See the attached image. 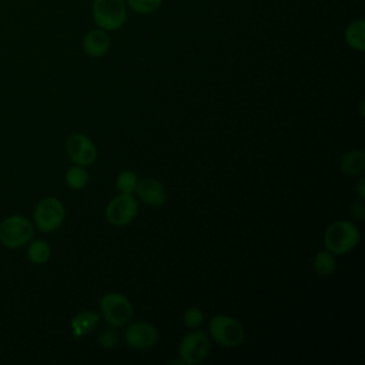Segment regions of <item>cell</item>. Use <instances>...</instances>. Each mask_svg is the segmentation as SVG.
<instances>
[{
	"mask_svg": "<svg viewBox=\"0 0 365 365\" xmlns=\"http://www.w3.org/2000/svg\"><path fill=\"white\" fill-rule=\"evenodd\" d=\"M339 170L346 175H361L365 170V153L352 150L339 158Z\"/></svg>",
	"mask_w": 365,
	"mask_h": 365,
	"instance_id": "obj_14",
	"label": "cell"
},
{
	"mask_svg": "<svg viewBox=\"0 0 365 365\" xmlns=\"http://www.w3.org/2000/svg\"><path fill=\"white\" fill-rule=\"evenodd\" d=\"M211 351V342L208 335L201 331V329H195L191 331L188 334H185L178 345V354L180 358L184 364L188 365H195V364H201Z\"/></svg>",
	"mask_w": 365,
	"mask_h": 365,
	"instance_id": "obj_7",
	"label": "cell"
},
{
	"mask_svg": "<svg viewBox=\"0 0 365 365\" xmlns=\"http://www.w3.org/2000/svg\"><path fill=\"white\" fill-rule=\"evenodd\" d=\"M100 318H101L100 314H97L94 311H81V312L76 314L70 321L73 336L81 338V336L87 335L90 331L96 329L100 324Z\"/></svg>",
	"mask_w": 365,
	"mask_h": 365,
	"instance_id": "obj_13",
	"label": "cell"
},
{
	"mask_svg": "<svg viewBox=\"0 0 365 365\" xmlns=\"http://www.w3.org/2000/svg\"><path fill=\"white\" fill-rule=\"evenodd\" d=\"M364 212H365V205H364V200L358 198L351 204V214L356 218V220H362L364 218Z\"/></svg>",
	"mask_w": 365,
	"mask_h": 365,
	"instance_id": "obj_23",
	"label": "cell"
},
{
	"mask_svg": "<svg viewBox=\"0 0 365 365\" xmlns=\"http://www.w3.org/2000/svg\"><path fill=\"white\" fill-rule=\"evenodd\" d=\"M33 220L41 232H54L66 220L64 204L56 197H46L36 204Z\"/></svg>",
	"mask_w": 365,
	"mask_h": 365,
	"instance_id": "obj_6",
	"label": "cell"
},
{
	"mask_svg": "<svg viewBox=\"0 0 365 365\" xmlns=\"http://www.w3.org/2000/svg\"><path fill=\"white\" fill-rule=\"evenodd\" d=\"M100 317L113 328L124 327L133 317V305L121 292H107L98 302Z\"/></svg>",
	"mask_w": 365,
	"mask_h": 365,
	"instance_id": "obj_5",
	"label": "cell"
},
{
	"mask_svg": "<svg viewBox=\"0 0 365 365\" xmlns=\"http://www.w3.org/2000/svg\"><path fill=\"white\" fill-rule=\"evenodd\" d=\"M356 192H358V198H365V177L361 174L358 181H356Z\"/></svg>",
	"mask_w": 365,
	"mask_h": 365,
	"instance_id": "obj_24",
	"label": "cell"
},
{
	"mask_svg": "<svg viewBox=\"0 0 365 365\" xmlns=\"http://www.w3.org/2000/svg\"><path fill=\"white\" fill-rule=\"evenodd\" d=\"M158 341L157 328L147 321H135L124 331V342L128 348L145 351L154 346Z\"/></svg>",
	"mask_w": 365,
	"mask_h": 365,
	"instance_id": "obj_10",
	"label": "cell"
},
{
	"mask_svg": "<svg viewBox=\"0 0 365 365\" xmlns=\"http://www.w3.org/2000/svg\"><path fill=\"white\" fill-rule=\"evenodd\" d=\"M138 214L137 200L133 194L120 192L108 201L104 210V217L113 227H124L134 221Z\"/></svg>",
	"mask_w": 365,
	"mask_h": 365,
	"instance_id": "obj_8",
	"label": "cell"
},
{
	"mask_svg": "<svg viewBox=\"0 0 365 365\" xmlns=\"http://www.w3.org/2000/svg\"><path fill=\"white\" fill-rule=\"evenodd\" d=\"M345 43L356 51L365 50V21L364 19H356L351 21L344 33Z\"/></svg>",
	"mask_w": 365,
	"mask_h": 365,
	"instance_id": "obj_15",
	"label": "cell"
},
{
	"mask_svg": "<svg viewBox=\"0 0 365 365\" xmlns=\"http://www.w3.org/2000/svg\"><path fill=\"white\" fill-rule=\"evenodd\" d=\"M118 342H120V336L113 327L103 329L98 334V345L104 349H113L118 345Z\"/></svg>",
	"mask_w": 365,
	"mask_h": 365,
	"instance_id": "obj_22",
	"label": "cell"
},
{
	"mask_svg": "<svg viewBox=\"0 0 365 365\" xmlns=\"http://www.w3.org/2000/svg\"><path fill=\"white\" fill-rule=\"evenodd\" d=\"M312 265H314V271L319 277H329L336 269V259L332 252H329L328 250H322L315 254Z\"/></svg>",
	"mask_w": 365,
	"mask_h": 365,
	"instance_id": "obj_17",
	"label": "cell"
},
{
	"mask_svg": "<svg viewBox=\"0 0 365 365\" xmlns=\"http://www.w3.org/2000/svg\"><path fill=\"white\" fill-rule=\"evenodd\" d=\"M33 222L21 214L10 215L0 222V244L6 248H21L33 240Z\"/></svg>",
	"mask_w": 365,
	"mask_h": 365,
	"instance_id": "obj_4",
	"label": "cell"
},
{
	"mask_svg": "<svg viewBox=\"0 0 365 365\" xmlns=\"http://www.w3.org/2000/svg\"><path fill=\"white\" fill-rule=\"evenodd\" d=\"M134 192H137V197L140 198V201H143L150 207H161L168 200V194L163 182L151 177L138 180Z\"/></svg>",
	"mask_w": 365,
	"mask_h": 365,
	"instance_id": "obj_11",
	"label": "cell"
},
{
	"mask_svg": "<svg viewBox=\"0 0 365 365\" xmlns=\"http://www.w3.org/2000/svg\"><path fill=\"white\" fill-rule=\"evenodd\" d=\"M182 324L190 329H197L204 324V312L197 307H190L182 314Z\"/></svg>",
	"mask_w": 365,
	"mask_h": 365,
	"instance_id": "obj_21",
	"label": "cell"
},
{
	"mask_svg": "<svg viewBox=\"0 0 365 365\" xmlns=\"http://www.w3.org/2000/svg\"><path fill=\"white\" fill-rule=\"evenodd\" d=\"M51 257V247L44 240H33L27 247V258L34 265L46 264Z\"/></svg>",
	"mask_w": 365,
	"mask_h": 365,
	"instance_id": "obj_16",
	"label": "cell"
},
{
	"mask_svg": "<svg viewBox=\"0 0 365 365\" xmlns=\"http://www.w3.org/2000/svg\"><path fill=\"white\" fill-rule=\"evenodd\" d=\"M138 177L134 171L131 170H124L121 171L117 177H115V187L120 192L124 194H133L135 191L137 182H138Z\"/></svg>",
	"mask_w": 365,
	"mask_h": 365,
	"instance_id": "obj_19",
	"label": "cell"
},
{
	"mask_svg": "<svg viewBox=\"0 0 365 365\" xmlns=\"http://www.w3.org/2000/svg\"><path fill=\"white\" fill-rule=\"evenodd\" d=\"M125 4L137 14H151L161 7L163 0H125Z\"/></svg>",
	"mask_w": 365,
	"mask_h": 365,
	"instance_id": "obj_20",
	"label": "cell"
},
{
	"mask_svg": "<svg viewBox=\"0 0 365 365\" xmlns=\"http://www.w3.org/2000/svg\"><path fill=\"white\" fill-rule=\"evenodd\" d=\"M66 153L74 164L83 167L91 165L97 158L96 144L83 133H73L67 137Z\"/></svg>",
	"mask_w": 365,
	"mask_h": 365,
	"instance_id": "obj_9",
	"label": "cell"
},
{
	"mask_svg": "<svg viewBox=\"0 0 365 365\" xmlns=\"http://www.w3.org/2000/svg\"><path fill=\"white\" fill-rule=\"evenodd\" d=\"M208 331L211 338L221 346L237 348L244 342L245 329L242 324L230 315L218 314L208 321Z\"/></svg>",
	"mask_w": 365,
	"mask_h": 365,
	"instance_id": "obj_2",
	"label": "cell"
},
{
	"mask_svg": "<svg viewBox=\"0 0 365 365\" xmlns=\"http://www.w3.org/2000/svg\"><path fill=\"white\" fill-rule=\"evenodd\" d=\"M359 228L348 220H336L329 224L324 232V247L334 255L351 252L359 242Z\"/></svg>",
	"mask_w": 365,
	"mask_h": 365,
	"instance_id": "obj_1",
	"label": "cell"
},
{
	"mask_svg": "<svg viewBox=\"0 0 365 365\" xmlns=\"http://www.w3.org/2000/svg\"><path fill=\"white\" fill-rule=\"evenodd\" d=\"M88 180H90V175H88V171L86 170V167L77 165V164L70 167L64 174V181H66L67 187L71 190L84 188L88 184Z\"/></svg>",
	"mask_w": 365,
	"mask_h": 365,
	"instance_id": "obj_18",
	"label": "cell"
},
{
	"mask_svg": "<svg viewBox=\"0 0 365 365\" xmlns=\"http://www.w3.org/2000/svg\"><path fill=\"white\" fill-rule=\"evenodd\" d=\"M110 46H111V41H110L108 31L98 29V27L88 30L84 34L83 41H81L84 54L88 57H94V58L106 56L110 50Z\"/></svg>",
	"mask_w": 365,
	"mask_h": 365,
	"instance_id": "obj_12",
	"label": "cell"
},
{
	"mask_svg": "<svg viewBox=\"0 0 365 365\" xmlns=\"http://www.w3.org/2000/svg\"><path fill=\"white\" fill-rule=\"evenodd\" d=\"M125 0H93L91 14L96 26L106 31L121 29L127 20Z\"/></svg>",
	"mask_w": 365,
	"mask_h": 365,
	"instance_id": "obj_3",
	"label": "cell"
}]
</instances>
